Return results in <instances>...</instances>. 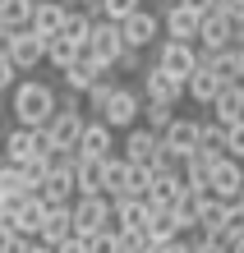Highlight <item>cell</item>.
Segmentation results:
<instances>
[{
  "label": "cell",
  "instance_id": "1",
  "mask_svg": "<svg viewBox=\"0 0 244 253\" xmlns=\"http://www.w3.org/2000/svg\"><path fill=\"white\" fill-rule=\"evenodd\" d=\"M14 120L23 129H42L55 115V87L51 83H19V92H14Z\"/></svg>",
  "mask_w": 244,
  "mask_h": 253
},
{
  "label": "cell",
  "instance_id": "2",
  "mask_svg": "<svg viewBox=\"0 0 244 253\" xmlns=\"http://www.w3.org/2000/svg\"><path fill=\"white\" fill-rule=\"evenodd\" d=\"M83 51L93 55V60H97L101 69H115L120 51H125V37H120V23H115V19H93V33H88Z\"/></svg>",
  "mask_w": 244,
  "mask_h": 253
},
{
  "label": "cell",
  "instance_id": "3",
  "mask_svg": "<svg viewBox=\"0 0 244 253\" xmlns=\"http://www.w3.org/2000/svg\"><path fill=\"white\" fill-rule=\"evenodd\" d=\"M69 212H74V235H93L101 226H111V198L106 193H79V198L69 203Z\"/></svg>",
  "mask_w": 244,
  "mask_h": 253
},
{
  "label": "cell",
  "instance_id": "4",
  "mask_svg": "<svg viewBox=\"0 0 244 253\" xmlns=\"http://www.w3.org/2000/svg\"><path fill=\"white\" fill-rule=\"evenodd\" d=\"M240 189H244V166L226 152V157H217L212 161V170H207V193L212 198H240Z\"/></svg>",
  "mask_w": 244,
  "mask_h": 253
},
{
  "label": "cell",
  "instance_id": "5",
  "mask_svg": "<svg viewBox=\"0 0 244 253\" xmlns=\"http://www.w3.org/2000/svg\"><path fill=\"white\" fill-rule=\"evenodd\" d=\"M139 115H143V97L134 92V87H120V83H115V92H111V101H106L101 120L111 125V129H129Z\"/></svg>",
  "mask_w": 244,
  "mask_h": 253
},
{
  "label": "cell",
  "instance_id": "6",
  "mask_svg": "<svg viewBox=\"0 0 244 253\" xmlns=\"http://www.w3.org/2000/svg\"><path fill=\"white\" fill-rule=\"evenodd\" d=\"M120 37H125V46L143 51V46H152V42L161 37V19H157V14H147V9L139 5L129 19H120Z\"/></svg>",
  "mask_w": 244,
  "mask_h": 253
},
{
  "label": "cell",
  "instance_id": "7",
  "mask_svg": "<svg viewBox=\"0 0 244 253\" xmlns=\"http://www.w3.org/2000/svg\"><path fill=\"white\" fill-rule=\"evenodd\" d=\"M180 97H185V79H175V74L161 69V65L143 69V101H166V106H175Z\"/></svg>",
  "mask_w": 244,
  "mask_h": 253
},
{
  "label": "cell",
  "instance_id": "8",
  "mask_svg": "<svg viewBox=\"0 0 244 253\" xmlns=\"http://www.w3.org/2000/svg\"><path fill=\"white\" fill-rule=\"evenodd\" d=\"M42 129H47V138H51V147H55V152H79L83 115H79V111H55Z\"/></svg>",
  "mask_w": 244,
  "mask_h": 253
},
{
  "label": "cell",
  "instance_id": "9",
  "mask_svg": "<svg viewBox=\"0 0 244 253\" xmlns=\"http://www.w3.org/2000/svg\"><path fill=\"white\" fill-rule=\"evenodd\" d=\"M157 65H161V69H171L175 79H189V74L198 69V46H194V42H175V37H161Z\"/></svg>",
  "mask_w": 244,
  "mask_h": 253
},
{
  "label": "cell",
  "instance_id": "10",
  "mask_svg": "<svg viewBox=\"0 0 244 253\" xmlns=\"http://www.w3.org/2000/svg\"><path fill=\"white\" fill-rule=\"evenodd\" d=\"M198 120H171L161 129V152H171L175 161H185V157H194L198 152Z\"/></svg>",
  "mask_w": 244,
  "mask_h": 253
},
{
  "label": "cell",
  "instance_id": "11",
  "mask_svg": "<svg viewBox=\"0 0 244 253\" xmlns=\"http://www.w3.org/2000/svg\"><path fill=\"white\" fill-rule=\"evenodd\" d=\"M5 55L14 60V69H33V65L47 60V37H37L33 28H23V33H9Z\"/></svg>",
  "mask_w": 244,
  "mask_h": 253
},
{
  "label": "cell",
  "instance_id": "12",
  "mask_svg": "<svg viewBox=\"0 0 244 253\" xmlns=\"http://www.w3.org/2000/svg\"><path fill=\"white\" fill-rule=\"evenodd\" d=\"M161 23H166V33H171L175 42H194L198 37V23H203V9L189 5V0H171Z\"/></svg>",
  "mask_w": 244,
  "mask_h": 253
},
{
  "label": "cell",
  "instance_id": "13",
  "mask_svg": "<svg viewBox=\"0 0 244 253\" xmlns=\"http://www.w3.org/2000/svg\"><path fill=\"white\" fill-rule=\"evenodd\" d=\"M198 51H226V46H235V33H231V19L226 14H203V23H198Z\"/></svg>",
  "mask_w": 244,
  "mask_h": 253
},
{
  "label": "cell",
  "instance_id": "14",
  "mask_svg": "<svg viewBox=\"0 0 244 253\" xmlns=\"http://www.w3.org/2000/svg\"><path fill=\"white\" fill-rule=\"evenodd\" d=\"M9 212H14V230L28 235V240H37L42 221H47V203H42L37 193H28V198H9Z\"/></svg>",
  "mask_w": 244,
  "mask_h": 253
},
{
  "label": "cell",
  "instance_id": "15",
  "mask_svg": "<svg viewBox=\"0 0 244 253\" xmlns=\"http://www.w3.org/2000/svg\"><path fill=\"white\" fill-rule=\"evenodd\" d=\"M60 74H65V87H74V92H88V87H93L106 69H101V65L93 60V55H88V51L79 46V55H74V60H69L65 69H60Z\"/></svg>",
  "mask_w": 244,
  "mask_h": 253
},
{
  "label": "cell",
  "instance_id": "16",
  "mask_svg": "<svg viewBox=\"0 0 244 253\" xmlns=\"http://www.w3.org/2000/svg\"><path fill=\"white\" fill-rule=\"evenodd\" d=\"M157 147H161V133H157V129H147V125H139V129H134V125H129V138H125V161H134V166H147V161L157 157Z\"/></svg>",
  "mask_w": 244,
  "mask_h": 253
},
{
  "label": "cell",
  "instance_id": "17",
  "mask_svg": "<svg viewBox=\"0 0 244 253\" xmlns=\"http://www.w3.org/2000/svg\"><path fill=\"white\" fill-rule=\"evenodd\" d=\"M212 111H217V120H221V125L244 120V79L221 83V87H217V97H212Z\"/></svg>",
  "mask_w": 244,
  "mask_h": 253
},
{
  "label": "cell",
  "instance_id": "18",
  "mask_svg": "<svg viewBox=\"0 0 244 253\" xmlns=\"http://www.w3.org/2000/svg\"><path fill=\"white\" fill-rule=\"evenodd\" d=\"M101 184H106V157L74 152V189L79 193H101Z\"/></svg>",
  "mask_w": 244,
  "mask_h": 253
},
{
  "label": "cell",
  "instance_id": "19",
  "mask_svg": "<svg viewBox=\"0 0 244 253\" xmlns=\"http://www.w3.org/2000/svg\"><path fill=\"white\" fill-rule=\"evenodd\" d=\"M111 207H115V212H111V226L115 230H143L147 226V212H152L147 198H111Z\"/></svg>",
  "mask_w": 244,
  "mask_h": 253
},
{
  "label": "cell",
  "instance_id": "20",
  "mask_svg": "<svg viewBox=\"0 0 244 253\" xmlns=\"http://www.w3.org/2000/svg\"><path fill=\"white\" fill-rule=\"evenodd\" d=\"M69 235H74V212H69V203H60V207H47V221H42L37 240L55 249L60 240H69Z\"/></svg>",
  "mask_w": 244,
  "mask_h": 253
},
{
  "label": "cell",
  "instance_id": "21",
  "mask_svg": "<svg viewBox=\"0 0 244 253\" xmlns=\"http://www.w3.org/2000/svg\"><path fill=\"white\" fill-rule=\"evenodd\" d=\"M111 147H115L111 125H106V120L88 125V120H83V133H79V152H83V157H111Z\"/></svg>",
  "mask_w": 244,
  "mask_h": 253
},
{
  "label": "cell",
  "instance_id": "22",
  "mask_svg": "<svg viewBox=\"0 0 244 253\" xmlns=\"http://www.w3.org/2000/svg\"><path fill=\"white\" fill-rule=\"evenodd\" d=\"M65 14H69V9L60 5V0H37V5H33V23H28V28H33L37 37H51V33H60Z\"/></svg>",
  "mask_w": 244,
  "mask_h": 253
},
{
  "label": "cell",
  "instance_id": "23",
  "mask_svg": "<svg viewBox=\"0 0 244 253\" xmlns=\"http://www.w3.org/2000/svg\"><path fill=\"white\" fill-rule=\"evenodd\" d=\"M203 203H207V193H203V189H189V184L180 189V198L171 203V207H175V216H180V230H185V235L198 226V212H203Z\"/></svg>",
  "mask_w": 244,
  "mask_h": 253
},
{
  "label": "cell",
  "instance_id": "24",
  "mask_svg": "<svg viewBox=\"0 0 244 253\" xmlns=\"http://www.w3.org/2000/svg\"><path fill=\"white\" fill-rule=\"evenodd\" d=\"M147 207H152V203H147ZM143 230H147L157 244H161V240H175V235H185V230H180V216H175V207H152Z\"/></svg>",
  "mask_w": 244,
  "mask_h": 253
},
{
  "label": "cell",
  "instance_id": "25",
  "mask_svg": "<svg viewBox=\"0 0 244 253\" xmlns=\"http://www.w3.org/2000/svg\"><path fill=\"white\" fill-rule=\"evenodd\" d=\"M217 87H221V79H217V74H212L203 60H198V69L189 74V79H185V92L194 97V101H203V106H212V97H217Z\"/></svg>",
  "mask_w": 244,
  "mask_h": 253
},
{
  "label": "cell",
  "instance_id": "26",
  "mask_svg": "<svg viewBox=\"0 0 244 253\" xmlns=\"http://www.w3.org/2000/svg\"><path fill=\"white\" fill-rule=\"evenodd\" d=\"M33 5H37V0H0V28L23 33V28L33 23Z\"/></svg>",
  "mask_w": 244,
  "mask_h": 253
},
{
  "label": "cell",
  "instance_id": "27",
  "mask_svg": "<svg viewBox=\"0 0 244 253\" xmlns=\"http://www.w3.org/2000/svg\"><path fill=\"white\" fill-rule=\"evenodd\" d=\"M198 157H207V161L226 157V125L221 120H212V125L198 129Z\"/></svg>",
  "mask_w": 244,
  "mask_h": 253
},
{
  "label": "cell",
  "instance_id": "28",
  "mask_svg": "<svg viewBox=\"0 0 244 253\" xmlns=\"http://www.w3.org/2000/svg\"><path fill=\"white\" fill-rule=\"evenodd\" d=\"M226 207H231V203H226V198H212V193H207V203H203V212H198V235H221V226H226Z\"/></svg>",
  "mask_w": 244,
  "mask_h": 253
},
{
  "label": "cell",
  "instance_id": "29",
  "mask_svg": "<svg viewBox=\"0 0 244 253\" xmlns=\"http://www.w3.org/2000/svg\"><path fill=\"white\" fill-rule=\"evenodd\" d=\"M0 193H5V198H28V193H33V184L23 180V166H14V161L0 166Z\"/></svg>",
  "mask_w": 244,
  "mask_h": 253
},
{
  "label": "cell",
  "instance_id": "30",
  "mask_svg": "<svg viewBox=\"0 0 244 253\" xmlns=\"http://www.w3.org/2000/svg\"><path fill=\"white\" fill-rule=\"evenodd\" d=\"M88 33H93V14H83V9H69L65 14V23H60V37H69L74 46H83Z\"/></svg>",
  "mask_w": 244,
  "mask_h": 253
},
{
  "label": "cell",
  "instance_id": "31",
  "mask_svg": "<svg viewBox=\"0 0 244 253\" xmlns=\"http://www.w3.org/2000/svg\"><path fill=\"white\" fill-rule=\"evenodd\" d=\"M125 180H129V161L125 157H106V184H101V193L106 198H120V193H125Z\"/></svg>",
  "mask_w": 244,
  "mask_h": 253
},
{
  "label": "cell",
  "instance_id": "32",
  "mask_svg": "<svg viewBox=\"0 0 244 253\" xmlns=\"http://www.w3.org/2000/svg\"><path fill=\"white\" fill-rule=\"evenodd\" d=\"M111 92H115V79H111V69H106L101 74V79L93 83V87H88V92H83V101H88V111H106V101H111Z\"/></svg>",
  "mask_w": 244,
  "mask_h": 253
},
{
  "label": "cell",
  "instance_id": "33",
  "mask_svg": "<svg viewBox=\"0 0 244 253\" xmlns=\"http://www.w3.org/2000/svg\"><path fill=\"white\" fill-rule=\"evenodd\" d=\"M51 166H55V152H33V157L23 161V180L37 189V184H42V180L51 175Z\"/></svg>",
  "mask_w": 244,
  "mask_h": 253
},
{
  "label": "cell",
  "instance_id": "34",
  "mask_svg": "<svg viewBox=\"0 0 244 253\" xmlns=\"http://www.w3.org/2000/svg\"><path fill=\"white\" fill-rule=\"evenodd\" d=\"M74 55H79V46H74L69 37H60V33H51V37H47V60H51L55 69H65Z\"/></svg>",
  "mask_w": 244,
  "mask_h": 253
},
{
  "label": "cell",
  "instance_id": "35",
  "mask_svg": "<svg viewBox=\"0 0 244 253\" xmlns=\"http://www.w3.org/2000/svg\"><path fill=\"white\" fill-rule=\"evenodd\" d=\"M83 244H88V253H120V230L115 226H101L93 235H83Z\"/></svg>",
  "mask_w": 244,
  "mask_h": 253
},
{
  "label": "cell",
  "instance_id": "36",
  "mask_svg": "<svg viewBox=\"0 0 244 253\" xmlns=\"http://www.w3.org/2000/svg\"><path fill=\"white\" fill-rule=\"evenodd\" d=\"M221 240H226V244L244 240V203H240V198H231V207H226V226H221Z\"/></svg>",
  "mask_w": 244,
  "mask_h": 253
},
{
  "label": "cell",
  "instance_id": "37",
  "mask_svg": "<svg viewBox=\"0 0 244 253\" xmlns=\"http://www.w3.org/2000/svg\"><path fill=\"white\" fill-rule=\"evenodd\" d=\"M147 189H152V170L129 161V180H125V193H120V198H147Z\"/></svg>",
  "mask_w": 244,
  "mask_h": 253
},
{
  "label": "cell",
  "instance_id": "38",
  "mask_svg": "<svg viewBox=\"0 0 244 253\" xmlns=\"http://www.w3.org/2000/svg\"><path fill=\"white\" fill-rule=\"evenodd\" d=\"M207 170H212L207 157H198V152L185 157V184H189V189H203V193H207Z\"/></svg>",
  "mask_w": 244,
  "mask_h": 253
},
{
  "label": "cell",
  "instance_id": "39",
  "mask_svg": "<svg viewBox=\"0 0 244 253\" xmlns=\"http://www.w3.org/2000/svg\"><path fill=\"white\" fill-rule=\"evenodd\" d=\"M171 111H175V106H166V101H143V125L161 133L166 125H171V120H175V115H171Z\"/></svg>",
  "mask_w": 244,
  "mask_h": 253
},
{
  "label": "cell",
  "instance_id": "40",
  "mask_svg": "<svg viewBox=\"0 0 244 253\" xmlns=\"http://www.w3.org/2000/svg\"><path fill=\"white\" fill-rule=\"evenodd\" d=\"M139 9V0H101V19H129V14Z\"/></svg>",
  "mask_w": 244,
  "mask_h": 253
},
{
  "label": "cell",
  "instance_id": "41",
  "mask_svg": "<svg viewBox=\"0 0 244 253\" xmlns=\"http://www.w3.org/2000/svg\"><path fill=\"white\" fill-rule=\"evenodd\" d=\"M226 152H231L235 161L244 157V120H235V125H226Z\"/></svg>",
  "mask_w": 244,
  "mask_h": 253
},
{
  "label": "cell",
  "instance_id": "42",
  "mask_svg": "<svg viewBox=\"0 0 244 253\" xmlns=\"http://www.w3.org/2000/svg\"><path fill=\"white\" fill-rule=\"evenodd\" d=\"M28 235H5V240H0V253H28Z\"/></svg>",
  "mask_w": 244,
  "mask_h": 253
},
{
  "label": "cell",
  "instance_id": "43",
  "mask_svg": "<svg viewBox=\"0 0 244 253\" xmlns=\"http://www.w3.org/2000/svg\"><path fill=\"white\" fill-rule=\"evenodd\" d=\"M14 74H19V69H14V60H9L5 51H0V92H5V87L14 83Z\"/></svg>",
  "mask_w": 244,
  "mask_h": 253
},
{
  "label": "cell",
  "instance_id": "44",
  "mask_svg": "<svg viewBox=\"0 0 244 253\" xmlns=\"http://www.w3.org/2000/svg\"><path fill=\"white\" fill-rule=\"evenodd\" d=\"M55 253H88V244H83V235H69V240L55 244Z\"/></svg>",
  "mask_w": 244,
  "mask_h": 253
},
{
  "label": "cell",
  "instance_id": "45",
  "mask_svg": "<svg viewBox=\"0 0 244 253\" xmlns=\"http://www.w3.org/2000/svg\"><path fill=\"white\" fill-rule=\"evenodd\" d=\"M157 253H189V240H185V235H175V240H161Z\"/></svg>",
  "mask_w": 244,
  "mask_h": 253
},
{
  "label": "cell",
  "instance_id": "46",
  "mask_svg": "<svg viewBox=\"0 0 244 253\" xmlns=\"http://www.w3.org/2000/svg\"><path fill=\"white\" fill-rule=\"evenodd\" d=\"M55 111H79V92H74V87H69V92H60L55 97Z\"/></svg>",
  "mask_w": 244,
  "mask_h": 253
},
{
  "label": "cell",
  "instance_id": "47",
  "mask_svg": "<svg viewBox=\"0 0 244 253\" xmlns=\"http://www.w3.org/2000/svg\"><path fill=\"white\" fill-rule=\"evenodd\" d=\"M28 253H55L51 244H42V240H33V244H28Z\"/></svg>",
  "mask_w": 244,
  "mask_h": 253
},
{
  "label": "cell",
  "instance_id": "48",
  "mask_svg": "<svg viewBox=\"0 0 244 253\" xmlns=\"http://www.w3.org/2000/svg\"><path fill=\"white\" fill-rule=\"evenodd\" d=\"M235 60H240V79H244V46L235 42Z\"/></svg>",
  "mask_w": 244,
  "mask_h": 253
},
{
  "label": "cell",
  "instance_id": "49",
  "mask_svg": "<svg viewBox=\"0 0 244 253\" xmlns=\"http://www.w3.org/2000/svg\"><path fill=\"white\" fill-rule=\"evenodd\" d=\"M231 253H244V240H235V244H231Z\"/></svg>",
  "mask_w": 244,
  "mask_h": 253
},
{
  "label": "cell",
  "instance_id": "50",
  "mask_svg": "<svg viewBox=\"0 0 244 253\" xmlns=\"http://www.w3.org/2000/svg\"><path fill=\"white\" fill-rule=\"evenodd\" d=\"M5 207H9V198H5V193H0V212H5Z\"/></svg>",
  "mask_w": 244,
  "mask_h": 253
},
{
  "label": "cell",
  "instance_id": "51",
  "mask_svg": "<svg viewBox=\"0 0 244 253\" xmlns=\"http://www.w3.org/2000/svg\"><path fill=\"white\" fill-rule=\"evenodd\" d=\"M235 42H240V46H244V23H240V37H235Z\"/></svg>",
  "mask_w": 244,
  "mask_h": 253
},
{
  "label": "cell",
  "instance_id": "52",
  "mask_svg": "<svg viewBox=\"0 0 244 253\" xmlns=\"http://www.w3.org/2000/svg\"><path fill=\"white\" fill-rule=\"evenodd\" d=\"M0 115H5V101H0Z\"/></svg>",
  "mask_w": 244,
  "mask_h": 253
},
{
  "label": "cell",
  "instance_id": "53",
  "mask_svg": "<svg viewBox=\"0 0 244 253\" xmlns=\"http://www.w3.org/2000/svg\"><path fill=\"white\" fill-rule=\"evenodd\" d=\"M240 203H244V189H240Z\"/></svg>",
  "mask_w": 244,
  "mask_h": 253
},
{
  "label": "cell",
  "instance_id": "54",
  "mask_svg": "<svg viewBox=\"0 0 244 253\" xmlns=\"http://www.w3.org/2000/svg\"><path fill=\"white\" fill-rule=\"evenodd\" d=\"M240 166H244V157H240Z\"/></svg>",
  "mask_w": 244,
  "mask_h": 253
}]
</instances>
